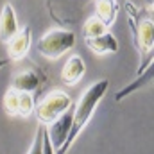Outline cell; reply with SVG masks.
Wrapping results in <instances>:
<instances>
[{
	"instance_id": "4",
	"label": "cell",
	"mask_w": 154,
	"mask_h": 154,
	"mask_svg": "<svg viewBox=\"0 0 154 154\" xmlns=\"http://www.w3.org/2000/svg\"><path fill=\"white\" fill-rule=\"evenodd\" d=\"M72 106H74L72 97L68 93H65L61 90H52L34 106V115H36L41 125H48L57 116H61L65 111H68Z\"/></svg>"
},
{
	"instance_id": "18",
	"label": "cell",
	"mask_w": 154,
	"mask_h": 154,
	"mask_svg": "<svg viewBox=\"0 0 154 154\" xmlns=\"http://www.w3.org/2000/svg\"><path fill=\"white\" fill-rule=\"evenodd\" d=\"M5 65H7V59H0V70H2Z\"/></svg>"
},
{
	"instance_id": "6",
	"label": "cell",
	"mask_w": 154,
	"mask_h": 154,
	"mask_svg": "<svg viewBox=\"0 0 154 154\" xmlns=\"http://www.w3.org/2000/svg\"><path fill=\"white\" fill-rule=\"evenodd\" d=\"M7 47V59L9 61H22L31 48V27L25 25L20 29L13 38L5 43Z\"/></svg>"
},
{
	"instance_id": "8",
	"label": "cell",
	"mask_w": 154,
	"mask_h": 154,
	"mask_svg": "<svg viewBox=\"0 0 154 154\" xmlns=\"http://www.w3.org/2000/svg\"><path fill=\"white\" fill-rule=\"evenodd\" d=\"M84 41H86V47L97 56H108V54L118 52V39L109 31L95 38H86Z\"/></svg>"
},
{
	"instance_id": "2",
	"label": "cell",
	"mask_w": 154,
	"mask_h": 154,
	"mask_svg": "<svg viewBox=\"0 0 154 154\" xmlns=\"http://www.w3.org/2000/svg\"><path fill=\"white\" fill-rule=\"evenodd\" d=\"M108 88H109V81L108 79H99V81H95L93 84H90L82 91V95L77 100V104L72 106V125H70L68 138H66V142L63 143V147L56 154H68V151L74 147L75 140L79 138V134L82 133V129L91 120V116L95 113L99 102L106 97Z\"/></svg>"
},
{
	"instance_id": "12",
	"label": "cell",
	"mask_w": 154,
	"mask_h": 154,
	"mask_svg": "<svg viewBox=\"0 0 154 154\" xmlns=\"http://www.w3.org/2000/svg\"><path fill=\"white\" fill-rule=\"evenodd\" d=\"M11 88H14L16 91L32 93V91H36L39 88V77L32 70H23V72H20V74H16V75L13 77Z\"/></svg>"
},
{
	"instance_id": "17",
	"label": "cell",
	"mask_w": 154,
	"mask_h": 154,
	"mask_svg": "<svg viewBox=\"0 0 154 154\" xmlns=\"http://www.w3.org/2000/svg\"><path fill=\"white\" fill-rule=\"evenodd\" d=\"M41 154H56V151L50 145V140H48V134H47L45 127H43V133H41Z\"/></svg>"
},
{
	"instance_id": "1",
	"label": "cell",
	"mask_w": 154,
	"mask_h": 154,
	"mask_svg": "<svg viewBox=\"0 0 154 154\" xmlns=\"http://www.w3.org/2000/svg\"><path fill=\"white\" fill-rule=\"evenodd\" d=\"M125 14L127 23L133 34V45L138 50L140 65L136 74H142L147 66L152 65L154 54V22H152V7H138L133 2H125Z\"/></svg>"
},
{
	"instance_id": "10",
	"label": "cell",
	"mask_w": 154,
	"mask_h": 154,
	"mask_svg": "<svg viewBox=\"0 0 154 154\" xmlns=\"http://www.w3.org/2000/svg\"><path fill=\"white\" fill-rule=\"evenodd\" d=\"M152 77H154V66H147L142 74H136V77L127 84V86H124L120 91H116L115 95V100L116 102H122V100H125L131 93H134V91H138V90H142V88H145L147 84H151L152 82Z\"/></svg>"
},
{
	"instance_id": "3",
	"label": "cell",
	"mask_w": 154,
	"mask_h": 154,
	"mask_svg": "<svg viewBox=\"0 0 154 154\" xmlns=\"http://www.w3.org/2000/svg\"><path fill=\"white\" fill-rule=\"evenodd\" d=\"M75 34L72 31L66 29H52L48 32H45L36 43L38 52L47 57V59H59L61 56H65L74 45H75Z\"/></svg>"
},
{
	"instance_id": "16",
	"label": "cell",
	"mask_w": 154,
	"mask_h": 154,
	"mask_svg": "<svg viewBox=\"0 0 154 154\" xmlns=\"http://www.w3.org/2000/svg\"><path fill=\"white\" fill-rule=\"evenodd\" d=\"M41 133H43V125H39L38 129H36L34 140H32L31 149L27 151V154H41Z\"/></svg>"
},
{
	"instance_id": "7",
	"label": "cell",
	"mask_w": 154,
	"mask_h": 154,
	"mask_svg": "<svg viewBox=\"0 0 154 154\" xmlns=\"http://www.w3.org/2000/svg\"><path fill=\"white\" fill-rule=\"evenodd\" d=\"M84 74H86L84 59L79 54H74V56H70L65 61V65L61 68V81L66 86H75L77 82L84 77Z\"/></svg>"
},
{
	"instance_id": "9",
	"label": "cell",
	"mask_w": 154,
	"mask_h": 154,
	"mask_svg": "<svg viewBox=\"0 0 154 154\" xmlns=\"http://www.w3.org/2000/svg\"><path fill=\"white\" fill-rule=\"evenodd\" d=\"M18 31H20V27H18V20H16V13L11 4H5L0 11V41L7 43Z\"/></svg>"
},
{
	"instance_id": "14",
	"label": "cell",
	"mask_w": 154,
	"mask_h": 154,
	"mask_svg": "<svg viewBox=\"0 0 154 154\" xmlns=\"http://www.w3.org/2000/svg\"><path fill=\"white\" fill-rule=\"evenodd\" d=\"M34 93H27V91H20V97H18V113L16 116H22V118H27L34 113Z\"/></svg>"
},
{
	"instance_id": "15",
	"label": "cell",
	"mask_w": 154,
	"mask_h": 154,
	"mask_svg": "<svg viewBox=\"0 0 154 154\" xmlns=\"http://www.w3.org/2000/svg\"><path fill=\"white\" fill-rule=\"evenodd\" d=\"M18 97L20 91H16L14 88H9L4 95V111L9 116H16L18 113Z\"/></svg>"
},
{
	"instance_id": "5",
	"label": "cell",
	"mask_w": 154,
	"mask_h": 154,
	"mask_svg": "<svg viewBox=\"0 0 154 154\" xmlns=\"http://www.w3.org/2000/svg\"><path fill=\"white\" fill-rule=\"evenodd\" d=\"M70 125H72V108L68 111H65L61 116H57L52 124H48V140H50V145L52 149L57 152L63 143L66 142L68 138V133H70Z\"/></svg>"
},
{
	"instance_id": "11",
	"label": "cell",
	"mask_w": 154,
	"mask_h": 154,
	"mask_svg": "<svg viewBox=\"0 0 154 154\" xmlns=\"http://www.w3.org/2000/svg\"><path fill=\"white\" fill-rule=\"evenodd\" d=\"M95 5V14L108 29L115 23L116 20V14H118V4L116 0H95L93 2Z\"/></svg>"
},
{
	"instance_id": "13",
	"label": "cell",
	"mask_w": 154,
	"mask_h": 154,
	"mask_svg": "<svg viewBox=\"0 0 154 154\" xmlns=\"http://www.w3.org/2000/svg\"><path fill=\"white\" fill-rule=\"evenodd\" d=\"M104 32H108V27H106L97 16H93V14H91V16L84 22V25H82V36H84V39L100 36V34H104Z\"/></svg>"
}]
</instances>
